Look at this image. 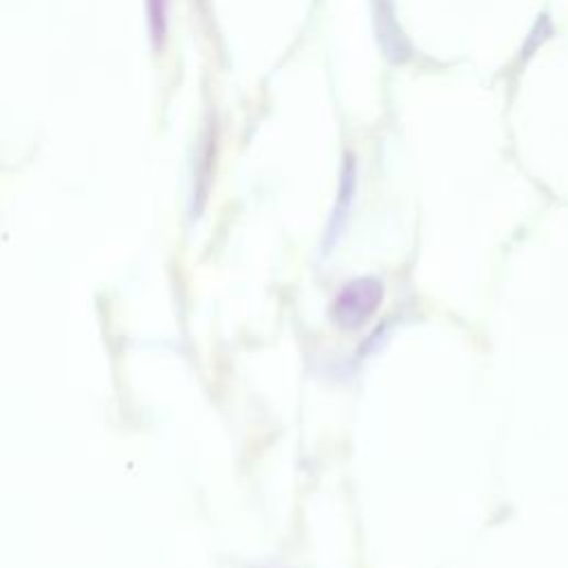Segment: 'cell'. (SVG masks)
Returning <instances> with one entry per match:
<instances>
[{
  "label": "cell",
  "mask_w": 568,
  "mask_h": 568,
  "mask_svg": "<svg viewBox=\"0 0 568 568\" xmlns=\"http://www.w3.org/2000/svg\"><path fill=\"white\" fill-rule=\"evenodd\" d=\"M375 23H378V34H380V45H382L386 58L393 63H404L411 56V47H408L404 32L400 30V23L395 21V10L389 0H378Z\"/></svg>",
  "instance_id": "7a4b0ae2"
},
{
  "label": "cell",
  "mask_w": 568,
  "mask_h": 568,
  "mask_svg": "<svg viewBox=\"0 0 568 568\" xmlns=\"http://www.w3.org/2000/svg\"><path fill=\"white\" fill-rule=\"evenodd\" d=\"M148 19L152 43L161 52L170 32V0H148Z\"/></svg>",
  "instance_id": "277c9868"
},
{
  "label": "cell",
  "mask_w": 568,
  "mask_h": 568,
  "mask_svg": "<svg viewBox=\"0 0 568 568\" xmlns=\"http://www.w3.org/2000/svg\"><path fill=\"white\" fill-rule=\"evenodd\" d=\"M384 296L382 284L375 277H360L349 282L334 303V318L342 329L362 327L380 307Z\"/></svg>",
  "instance_id": "6da1fadb"
},
{
  "label": "cell",
  "mask_w": 568,
  "mask_h": 568,
  "mask_svg": "<svg viewBox=\"0 0 568 568\" xmlns=\"http://www.w3.org/2000/svg\"><path fill=\"white\" fill-rule=\"evenodd\" d=\"M353 194H356V159L353 154L345 156V165H342V178H340V196H338V205L331 218V238H336L349 216L351 203H353Z\"/></svg>",
  "instance_id": "3957f363"
}]
</instances>
